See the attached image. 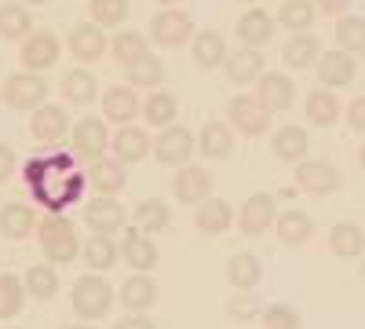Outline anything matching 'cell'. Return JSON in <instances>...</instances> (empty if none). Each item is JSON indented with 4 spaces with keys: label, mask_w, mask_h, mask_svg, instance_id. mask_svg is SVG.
<instances>
[{
    "label": "cell",
    "mask_w": 365,
    "mask_h": 329,
    "mask_svg": "<svg viewBox=\"0 0 365 329\" xmlns=\"http://www.w3.org/2000/svg\"><path fill=\"white\" fill-rule=\"evenodd\" d=\"M81 253H84V260H88L91 271H110V267L117 263V246L110 242V238H103V234L88 238V242L81 246Z\"/></svg>",
    "instance_id": "cell-39"
},
{
    "label": "cell",
    "mask_w": 365,
    "mask_h": 329,
    "mask_svg": "<svg viewBox=\"0 0 365 329\" xmlns=\"http://www.w3.org/2000/svg\"><path fill=\"white\" fill-rule=\"evenodd\" d=\"M110 48H113V59H117L120 66H132L135 59L146 55V37L135 34V29H125V34H117V37H113Z\"/></svg>",
    "instance_id": "cell-42"
},
{
    "label": "cell",
    "mask_w": 365,
    "mask_h": 329,
    "mask_svg": "<svg viewBox=\"0 0 365 329\" xmlns=\"http://www.w3.org/2000/svg\"><path fill=\"white\" fill-rule=\"evenodd\" d=\"M278 22L285 29H296V34H307V26L314 22V4H307V0H285L278 8Z\"/></svg>",
    "instance_id": "cell-41"
},
{
    "label": "cell",
    "mask_w": 365,
    "mask_h": 329,
    "mask_svg": "<svg viewBox=\"0 0 365 329\" xmlns=\"http://www.w3.org/2000/svg\"><path fill=\"white\" fill-rule=\"evenodd\" d=\"M150 37H154L158 44H165V48H179V44H187L194 37V19L187 11H179V8H165V11H158L154 19H150Z\"/></svg>",
    "instance_id": "cell-4"
},
{
    "label": "cell",
    "mask_w": 365,
    "mask_h": 329,
    "mask_svg": "<svg viewBox=\"0 0 365 329\" xmlns=\"http://www.w3.org/2000/svg\"><path fill=\"white\" fill-rule=\"evenodd\" d=\"M245 4H252V0H245Z\"/></svg>",
    "instance_id": "cell-56"
},
{
    "label": "cell",
    "mask_w": 365,
    "mask_h": 329,
    "mask_svg": "<svg viewBox=\"0 0 365 329\" xmlns=\"http://www.w3.org/2000/svg\"><path fill=\"white\" fill-rule=\"evenodd\" d=\"M63 96H66L70 103H77V106H88L91 99L99 96V81L91 77L88 70H70V74L63 77Z\"/></svg>",
    "instance_id": "cell-33"
},
{
    "label": "cell",
    "mask_w": 365,
    "mask_h": 329,
    "mask_svg": "<svg viewBox=\"0 0 365 329\" xmlns=\"http://www.w3.org/2000/svg\"><path fill=\"white\" fill-rule=\"evenodd\" d=\"M194 223H197V231H205V234H223V231L234 223V208H230L223 198H208V201L197 205Z\"/></svg>",
    "instance_id": "cell-26"
},
{
    "label": "cell",
    "mask_w": 365,
    "mask_h": 329,
    "mask_svg": "<svg viewBox=\"0 0 365 329\" xmlns=\"http://www.w3.org/2000/svg\"><path fill=\"white\" fill-rule=\"evenodd\" d=\"M227 77L234 81V84H249V81H256L259 74H263V55L256 51V48H241V51H234V55H227Z\"/></svg>",
    "instance_id": "cell-28"
},
{
    "label": "cell",
    "mask_w": 365,
    "mask_h": 329,
    "mask_svg": "<svg viewBox=\"0 0 365 329\" xmlns=\"http://www.w3.org/2000/svg\"><path fill=\"white\" fill-rule=\"evenodd\" d=\"M11 172H15V151L0 143V183H4V179H11Z\"/></svg>",
    "instance_id": "cell-49"
},
{
    "label": "cell",
    "mask_w": 365,
    "mask_h": 329,
    "mask_svg": "<svg viewBox=\"0 0 365 329\" xmlns=\"http://www.w3.org/2000/svg\"><path fill=\"white\" fill-rule=\"evenodd\" d=\"M19 59H22L26 74H41V70L55 66V59H58V37L55 34H44V29H41V34H29L22 41Z\"/></svg>",
    "instance_id": "cell-10"
},
{
    "label": "cell",
    "mask_w": 365,
    "mask_h": 329,
    "mask_svg": "<svg viewBox=\"0 0 365 329\" xmlns=\"http://www.w3.org/2000/svg\"><path fill=\"white\" fill-rule=\"evenodd\" d=\"M329 246H332V253L336 256H358V253H365V231L358 227V223H351V220H340L336 227L329 231Z\"/></svg>",
    "instance_id": "cell-30"
},
{
    "label": "cell",
    "mask_w": 365,
    "mask_h": 329,
    "mask_svg": "<svg viewBox=\"0 0 365 329\" xmlns=\"http://www.w3.org/2000/svg\"><path fill=\"white\" fill-rule=\"evenodd\" d=\"M4 103L11 110H37L48 103V81L41 74H11L4 81Z\"/></svg>",
    "instance_id": "cell-3"
},
{
    "label": "cell",
    "mask_w": 365,
    "mask_h": 329,
    "mask_svg": "<svg viewBox=\"0 0 365 329\" xmlns=\"http://www.w3.org/2000/svg\"><path fill=\"white\" fill-rule=\"evenodd\" d=\"M274 220H278V201H274L270 194H252L237 213L241 234H263V231L274 227Z\"/></svg>",
    "instance_id": "cell-8"
},
{
    "label": "cell",
    "mask_w": 365,
    "mask_h": 329,
    "mask_svg": "<svg viewBox=\"0 0 365 329\" xmlns=\"http://www.w3.org/2000/svg\"><path fill=\"white\" fill-rule=\"evenodd\" d=\"M361 55H365V48H361Z\"/></svg>",
    "instance_id": "cell-58"
},
{
    "label": "cell",
    "mask_w": 365,
    "mask_h": 329,
    "mask_svg": "<svg viewBox=\"0 0 365 329\" xmlns=\"http://www.w3.org/2000/svg\"><path fill=\"white\" fill-rule=\"evenodd\" d=\"M22 285H26L29 296H37V300H51V296L58 293V275H55V267H48V263H34L26 271Z\"/></svg>",
    "instance_id": "cell-35"
},
{
    "label": "cell",
    "mask_w": 365,
    "mask_h": 329,
    "mask_svg": "<svg viewBox=\"0 0 365 329\" xmlns=\"http://www.w3.org/2000/svg\"><path fill=\"white\" fill-rule=\"evenodd\" d=\"M282 59H285L292 70H307V66H314L318 59H322V44H318L314 34H296V37L285 44Z\"/></svg>",
    "instance_id": "cell-29"
},
{
    "label": "cell",
    "mask_w": 365,
    "mask_h": 329,
    "mask_svg": "<svg viewBox=\"0 0 365 329\" xmlns=\"http://www.w3.org/2000/svg\"><path fill=\"white\" fill-rule=\"evenodd\" d=\"M125 77H128V84H139V88H158L161 77H165V66H161L158 55L146 51L143 59H135L132 66H125Z\"/></svg>",
    "instance_id": "cell-37"
},
{
    "label": "cell",
    "mask_w": 365,
    "mask_h": 329,
    "mask_svg": "<svg viewBox=\"0 0 365 329\" xmlns=\"http://www.w3.org/2000/svg\"><path fill=\"white\" fill-rule=\"evenodd\" d=\"M296 187L299 191H307V194H332L340 187V172L332 168V165H325V161H303L299 168H296Z\"/></svg>",
    "instance_id": "cell-12"
},
{
    "label": "cell",
    "mask_w": 365,
    "mask_h": 329,
    "mask_svg": "<svg viewBox=\"0 0 365 329\" xmlns=\"http://www.w3.org/2000/svg\"><path fill=\"white\" fill-rule=\"evenodd\" d=\"M84 220H88V227L96 231V234H103V238H110L113 231H125V220H128V213H125V205L120 201H113V198H91L88 205H84Z\"/></svg>",
    "instance_id": "cell-7"
},
{
    "label": "cell",
    "mask_w": 365,
    "mask_h": 329,
    "mask_svg": "<svg viewBox=\"0 0 365 329\" xmlns=\"http://www.w3.org/2000/svg\"><path fill=\"white\" fill-rule=\"evenodd\" d=\"M274 227H278V238L285 246H303L311 238L314 223L307 213H299V208H289V213H278V220H274Z\"/></svg>",
    "instance_id": "cell-32"
},
{
    "label": "cell",
    "mask_w": 365,
    "mask_h": 329,
    "mask_svg": "<svg viewBox=\"0 0 365 329\" xmlns=\"http://www.w3.org/2000/svg\"><path fill=\"white\" fill-rule=\"evenodd\" d=\"M307 146H311V136L299 125H285V128L274 132V154H278L282 161H303Z\"/></svg>",
    "instance_id": "cell-31"
},
{
    "label": "cell",
    "mask_w": 365,
    "mask_h": 329,
    "mask_svg": "<svg viewBox=\"0 0 365 329\" xmlns=\"http://www.w3.org/2000/svg\"><path fill=\"white\" fill-rule=\"evenodd\" d=\"M26 4H44V0H26Z\"/></svg>",
    "instance_id": "cell-55"
},
{
    "label": "cell",
    "mask_w": 365,
    "mask_h": 329,
    "mask_svg": "<svg viewBox=\"0 0 365 329\" xmlns=\"http://www.w3.org/2000/svg\"><path fill=\"white\" fill-rule=\"evenodd\" d=\"M88 183L96 187L103 198H113L117 191H125L128 172H125V165H120L117 158H99V161H91V168H88Z\"/></svg>",
    "instance_id": "cell-16"
},
{
    "label": "cell",
    "mask_w": 365,
    "mask_h": 329,
    "mask_svg": "<svg viewBox=\"0 0 365 329\" xmlns=\"http://www.w3.org/2000/svg\"><path fill=\"white\" fill-rule=\"evenodd\" d=\"M227 278H230L234 289L252 293V289L259 285V278H263V263H259V256H252V253H237V256H230V263H227Z\"/></svg>",
    "instance_id": "cell-24"
},
{
    "label": "cell",
    "mask_w": 365,
    "mask_h": 329,
    "mask_svg": "<svg viewBox=\"0 0 365 329\" xmlns=\"http://www.w3.org/2000/svg\"><path fill=\"white\" fill-rule=\"evenodd\" d=\"M103 113H106V121L125 128L128 121H135V117L143 113V106H139V99H135V92L128 84H113L110 92L103 96Z\"/></svg>",
    "instance_id": "cell-15"
},
{
    "label": "cell",
    "mask_w": 365,
    "mask_h": 329,
    "mask_svg": "<svg viewBox=\"0 0 365 329\" xmlns=\"http://www.w3.org/2000/svg\"><path fill=\"white\" fill-rule=\"evenodd\" d=\"M168 220H172L168 205L158 201V198H146V201L135 205V227H139L143 234H158V231H165Z\"/></svg>",
    "instance_id": "cell-34"
},
{
    "label": "cell",
    "mask_w": 365,
    "mask_h": 329,
    "mask_svg": "<svg viewBox=\"0 0 365 329\" xmlns=\"http://www.w3.org/2000/svg\"><path fill=\"white\" fill-rule=\"evenodd\" d=\"M113 329H154V318H143V315H128V318H117Z\"/></svg>",
    "instance_id": "cell-50"
},
{
    "label": "cell",
    "mask_w": 365,
    "mask_h": 329,
    "mask_svg": "<svg viewBox=\"0 0 365 329\" xmlns=\"http://www.w3.org/2000/svg\"><path fill=\"white\" fill-rule=\"evenodd\" d=\"M307 117H311L314 125L329 128V125L340 117V103H336V96H332L329 88H318V92H311V96H307Z\"/></svg>",
    "instance_id": "cell-38"
},
{
    "label": "cell",
    "mask_w": 365,
    "mask_h": 329,
    "mask_svg": "<svg viewBox=\"0 0 365 329\" xmlns=\"http://www.w3.org/2000/svg\"><path fill=\"white\" fill-rule=\"evenodd\" d=\"M143 117H146V125L168 128V125H172V117H175V96H168V92H154V96H146Z\"/></svg>",
    "instance_id": "cell-43"
},
{
    "label": "cell",
    "mask_w": 365,
    "mask_h": 329,
    "mask_svg": "<svg viewBox=\"0 0 365 329\" xmlns=\"http://www.w3.org/2000/svg\"><path fill=\"white\" fill-rule=\"evenodd\" d=\"M347 121H351V128H354V132H365V96H358V99L351 103Z\"/></svg>",
    "instance_id": "cell-48"
},
{
    "label": "cell",
    "mask_w": 365,
    "mask_h": 329,
    "mask_svg": "<svg viewBox=\"0 0 365 329\" xmlns=\"http://www.w3.org/2000/svg\"><path fill=\"white\" fill-rule=\"evenodd\" d=\"M336 41H340V51H347V55L361 51L365 48V19H354V15L340 19L336 22Z\"/></svg>",
    "instance_id": "cell-44"
},
{
    "label": "cell",
    "mask_w": 365,
    "mask_h": 329,
    "mask_svg": "<svg viewBox=\"0 0 365 329\" xmlns=\"http://www.w3.org/2000/svg\"><path fill=\"white\" fill-rule=\"evenodd\" d=\"M128 0H91V22H96L99 29L103 26H120L128 19Z\"/></svg>",
    "instance_id": "cell-45"
},
{
    "label": "cell",
    "mask_w": 365,
    "mask_h": 329,
    "mask_svg": "<svg viewBox=\"0 0 365 329\" xmlns=\"http://www.w3.org/2000/svg\"><path fill=\"white\" fill-rule=\"evenodd\" d=\"M259 318H263V329H299V315L292 308H285V304L267 308Z\"/></svg>",
    "instance_id": "cell-46"
},
{
    "label": "cell",
    "mask_w": 365,
    "mask_h": 329,
    "mask_svg": "<svg viewBox=\"0 0 365 329\" xmlns=\"http://www.w3.org/2000/svg\"><path fill=\"white\" fill-rule=\"evenodd\" d=\"M37 238H41V249H44V256H48L51 263H70V260L81 253V242H77L73 223H70L66 216H58V213H51V216H44V220L37 223Z\"/></svg>",
    "instance_id": "cell-1"
},
{
    "label": "cell",
    "mask_w": 365,
    "mask_h": 329,
    "mask_svg": "<svg viewBox=\"0 0 365 329\" xmlns=\"http://www.w3.org/2000/svg\"><path fill=\"white\" fill-rule=\"evenodd\" d=\"M66 128H70L66 110H63V106H51V103L37 106V110H34V117H29V132H34V139H41V143H55V139H63V136H66Z\"/></svg>",
    "instance_id": "cell-17"
},
{
    "label": "cell",
    "mask_w": 365,
    "mask_h": 329,
    "mask_svg": "<svg viewBox=\"0 0 365 329\" xmlns=\"http://www.w3.org/2000/svg\"><path fill=\"white\" fill-rule=\"evenodd\" d=\"M63 329H96V325H91V322H84V325H63Z\"/></svg>",
    "instance_id": "cell-53"
},
{
    "label": "cell",
    "mask_w": 365,
    "mask_h": 329,
    "mask_svg": "<svg viewBox=\"0 0 365 329\" xmlns=\"http://www.w3.org/2000/svg\"><path fill=\"white\" fill-rule=\"evenodd\" d=\"M194 63L205 66V70H216V66L227 63V44H223V37L216 34V29L194 34Z\"/></svg>",
    "instance_id": "cell-27"
},
{
    "label": "cell",
    "mask_w": 365,
    "mask_h": 329,
    "mask_svg": "<svg viewBox=\"0 0 365 329\" xmlns=\"http://www.w3.org/2000/svg\"><path fill=\"white\" fill-rule=\"evenodd\" d=\"M158 4H165V8H175V4H179V0H158Z\"/></svg>",
    "instance_id": "cell-54"
},
{
    "label": "cell",
    "mask_w": 365,
    "mask_h": 329,
    "mask_svg": "<svg viewBox=\"0 0 365 329\" xmlns=\"http://www.w3.org/2000/svg\"><path fill=\"white\" fill-rule=\"evenodd\" d=\"M120 304H125L132 315H143V311H150L154 308V300H158V285H154V278L150 275H132L125 285H120Z\"/></svg>",
    "instance_id": "cell-22"
},
{
    "label": "cell",
    "mask_w": 365,
    "mask_h": 329,
    "mask_svg": "<svg viewBox=\"0 0 365 329\" xmlns=\"http://www.w3.org/2000/svg\"><path fill=\"white\" fill-rule=\"evenodd\" d=\"M256 99H259V103H263L270 113L289 110V106H292V99H296V84H292L285 74H263Z\"/></svg>",
    "instance_id": "cell-18"
},
{
    "label": "cell",
    "mask_w": 365,
    "mask_h": 329,
    "mask_svg": "<svg viewBox=\"0 0 365 329\" xmlns=\"http://www.w3.org/2000/svg\"><path fill=\"white\" fill-rule=\"evenodd\" d=\"M227 311H230V318H237V322H252V318L263 315V304H259V296L241 293V296H234V300H230Z\"/></svg>",
    "instance_id": "cell-47"
},
{
    "label": "cell",
    "mask_w": 365,
    "mask_h": 329,
    "mask_svg": "<svg viewBox=\"0 0 365 329\" xmlns=\"http://www.w3.org/2000/svg\"><path fill=\"white\" fill-rule=\"evenodd\" d=\"M237 37H241V44H245V48H259V44H267V41L274 37V19H270L263 8L245 11V15L237 19Z\"/></svg>",
    "instance_id": "cell-23"
},
{
    "label": "cell",
    "mask_w": 365,
    "mask_h": 329,
    "mask_svg": "<svg viewBox=\"0 0 365 329\" xmlns=\"http://www.w3.org/2000/svg\"><path fill=\"white\" fill-rule=\"evenodd\" d=\"M26 304V285L15 275H0V318H15Z\"/></svg>",
    "instance_id": "cell-40"
},
{
    "label": "cell",
    "mask_w": 365,
    "mask_h": 329,
    "mask_svg": "<svg viewBox=\"0 0 365 329\" xmlns=\"http://www.w3.org/2000/svg\"><path fill=\"white\" fill-rule=\"evenodd\" d=\"M197 151V143H194V136L182 128V125H168V128H161V136L154 139V158L161 161V165H175V168H182V165H190V154Z\"/></svg>",
    "instance_id": "cell-5"
},
{
    "label": "cell",
    "mask_w": 365,
    "mask_h": 329,
    "mask_svg": "<svg viewBox=\"0 0 365 329\" xmlns=\"http://www.w3.org/2000/svg\"><path fill=\"white\" fill-rule=\"evenodd\" d=\"M70 51L73 59H81V63H96V59H103L106 51V34L99 26H73L70 29Z\"/></svg>",
    "instance_id": "cell-21"
},
{
    "label": "cell",
    "mask_w": 365,
    "mask_h": 329,
    "mask_svg": "<svg viewBox=\"0 0 365 329\" xmlns=\"http://www.w3.org/2000/svg\"><path fill=\"white\" fill-rule=\"evenodd\" d=\"M70 304H73V311H77L81 318H88V322L106 318V311H110V304H113V289H110V282L99 278V275H84V278L73 282Z\"/></svg>",
    "instance_id": "cell-2"
},
{
    "label": "cell",
    "mask_w": 365,
    "mask_h": 329,
    "mask_svg": "<svg viewBox=\"0 0 365 329\" xmlns=\"http://www.w3.org/2000/svg\"><path fill=\"white\" fill-rule=\"evenodd\" d=\"M354 55H347V51H322V59H318V77H322V84H329V88H340V84H351L354 81Z\"/></svg>",
    "instance_id": "cell-20"
},
{
    "label": "cell",
    "mask_w": 365,
    "mask_h": 329,
    "mask_svg": "<svg viewBox=\"0 0 365 329\" xmlns=\"http://www.w3.org/2000/svg\"><path fill=\"white\" fill-rule=\"evenodd\" d=\"M197 151H201L205 158H216V161L230 158V154H234V132H230V125H223V121H208V125L201 128Z\"/></svg>",
    "instance_id": "cell-25"
},
{
    "label": "cell",
    "mask_w": 365,
    "mask_h": 329,
    "mask_svg": "<svg viewBox=\"0 0 365 329\" xmlns=\"http://www.w3.org/2000/svg\"><path fill=\"white\" fill-rule=\"evenodd\" d=\"M37 216H34V208L29 205H19V201H11V205H4L0 208V234L4 238H11V242H22V238H29L37 231Z\"/></svg>",
    "instance_id": "cell-19"
},
{
    "label": "cell",
    "mask_w": 365,
    "mask_h": 329,
    "mask_svg": "<svg viewBox=\"0 0 365 329\" xmlns=\"http://www.w3.org/2000/svg\"><path fill=\"white\" fill-rule=\"evenodd\" d=\"M29 11L22 4H0V37L4 41H26L29 37Z\"/></svg>",
    "instance_id": "cell-36"
},
{
    "label": "cell",
    "mask_w": 365,
    "mask_h": 329,
    "mask_svg": "<svg viewBox=\"0 0 365 329\" xmlns=\"http://www.w3.org/2000/svg\"><path fill=\"white\" fill-rule=\"evenodd\" d=\"M172 191H175V201L182 205H201L212 194V176L201 165H182L172 179Z\"/></svg>",
    "instance_id": "cell-9"
},
{
    "label": "cell",
    "mask_w": 365,
    "mask_h": 329,
    "mask_svg": "<svg viewBox=\"0 0 365 329\" xmlns=\"http://www.w3.org/2000/svg\"><path fill=\"white\" fill-rule=\"evenodd\" d=\"M110 146V136H106V121L99 117H84V121L73 125V151L88 161H99L103 151Z\"/></svg>",
    "instance_id": "cell-11"
},
{
    "label": "cell",
    "mask_w": 365,
    "mask_h": 329,
    "mask_svg": "<svg viewBox=\"0 0 365 329\" xmlns=\"http://www.w3.org/2000/svg\"><path fill=\"white\" fill-rule=\"evenodd\" d=\"M358 165L365 168V143H361V151H358Z\"/></svg>",
    "instance_id": "cell-52"
},
{
    "label": "cell",
    "mask_w": 365,
    "mask_h": 329,
    "mask_svg": "<svg viewBox=\"0 0 365 329\" xmlns=\"http://www.w3.org/2000/svg\"><path fill=\"white\" fill-rule=\"evenodd\" d=\"M351 4V0H314V8H322L325 15H336V11H344Z\"/></svg>",
    "instance_id": "cell-51"
},
{
    "label": "cell",
    "mask_w": 365,
    "mask_h": 329,
    "mask_svg": "<svg viewBox=\"0 0 365 329\" xmlns=\"http://www.w3.org/2000/svg\"><path fill=\"white\" fill-rule=\"evenodd\" d=\"M110 146H113V158L120 165H135V161H143L150 151H154V139H150L143 128L125 125V128H117V136L110 139Z\"/></svg>",
    "instance_id": "cell-13"
},
{
    "label": "cell",
    "mask_w": 365,
    "mask_h": 329,
    "mask_svg": "<svg viewBox=\"0 0 365 329\" xmlns=\"http://www.w3.org/2000/svg\"><path fill=\"white\" fill-rule=\"evenodd\" d=\"M361 271H365V263H361Z\"/></svg>",
    "instance_id": "cell-57"
},
{
    "label": "cell",
    "mask_w": 365,
    "mask_h": 329,
    "mask_svg": "<svg viewBox=\"0 0 365 329\" xmlns=\"http://www.w3.org/2000/svg\"><path fill=\"white\" fill-rule=\"evenodd\" d=\"M227 113H230V121L241 136H263L270 128V110L256 96H234Z\"/></svg>",
    "instance_id": "cell-6"
},
{
    "label": "cell",
    "mask_w": 365,
    "mask_h": 329,
    "mask_svg": "<svg viewBox=\"0 0 365 329\" xmlns=\"http://www.w3.org/2000/svg\"><path fill=\"white\" fill-rule=\"evenodd\" d=\"M120 256H125V263H132L139 275H150L158 263V246L150 242V234H143L139 227L125 231V242H120Z\"/></svg>",
    "instance_id": "cell-14"
}]
</instances>
